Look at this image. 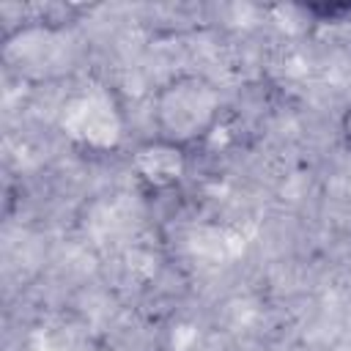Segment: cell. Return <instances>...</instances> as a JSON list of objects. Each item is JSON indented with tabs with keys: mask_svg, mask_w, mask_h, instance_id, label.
Listing matches in <instances>:
<instances>
[{
	"mask_svg": "<svg viewBox=\"0 0 351 351\" xmlns=\"http://www.w3.org/2000/svg\"><path fill=\"white\" fill-rule=\"evenodd\" d=\"M151 115L156 137L189 148L214 132L222 115V96L211 80L200 74H178L159 85Z\"/></svg>",
	"mask_w": 351,
	"mask_h": 351,
	"instance_id": "obj_1",
	"label": "cell"
},
{
	"mask_svg": "<svg viewBox=\"0 0 351 351\" xmlns=\"http://www.w3.org/2000/svg\"><path fill=\"white\" fill-rule=\"evenodd\" d=\"M129 165L143 186L162 192L176 186L186 176V148L165 137H151L134 148Z\"/></svg>",
	"mask_w": 351,
	"mask_h": 351,
	"instance_id": "obj_2",
	"label": "cell"
},
{
	"mask_svg": "<svg viewBox=\"0 0 351 351\" xmlns=\"http://www.w3.org/2000/svg\"><path fill=\"white\" fill-rule=\"evenodd\" d=\"M340 134H343L346 148L351 151V104L346 107V112H343V118H340Z\"/></svg>",
	"mask_w": 351,
	"mask_h": 351,
	"instance_id": "obj_3",
	"label": "cell"
}]
</instances>
